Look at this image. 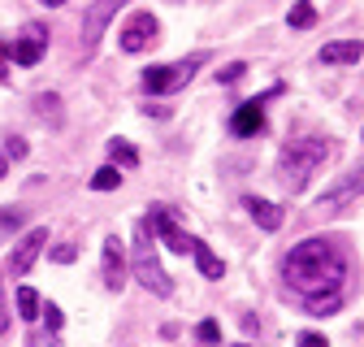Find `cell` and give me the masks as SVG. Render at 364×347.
I'll use <instances>...</instances> for the list:
<instances>
[{
  "label": "cell",
  "instance_id": "23",
  "mask_svg": "<svg viewBox=\"0 0 364 347\" xmlns=\"http://www.w3.org/2000/svg\"><path fill=\"white\" fill-rule=\"evenodd\" d=\"M39 313H43V321H48V330H61V309H57V304H39Z\"/></svg>",
  "mask_w": 364,
  "mask_h": 347
},
{
  "label": "cell",
  "instance_id": "4",
  "mask_svg": "<svg viewBox=\"0 0 364 347\" xmlns=\"http://www.w3.org/2000/svg\"><path fill=\"white\" fill-rule=\"evenodd\" d=\"M200 65H204V53H196L187 61H173V65H152V70H144V92L148 96H169L178 87H187Z\"/></svg>",
  "mask_w": 364,
  "mask_h": 347
},
{
  "label": "cell",
  "instance_id": "21",
  "mask_svg": "<svg viewBox=\"0 0 364 347\" xmlns=\"http://www.w3.org/2000/svg\"><path fill=\"white\" fill-rule=\"evenodd\" d=\"M22 226V208H0V239Z\"/></svg>",
  "mask_w": 364,
  "mask_h": 347
},
{
  "label": "cell",
  "instance_id": "5",
  "mask_svg": "<svg viewBox=\"0 0 364 347\" xmlns=\"http://www.w3.org/2000/svg\"><path fill=\"white\" fill-rule=\"evenodd\" d=\"M148 230H156V235H161V239L178 252V256H187V252H191V243H196L191 235H182V230H178L173 213H169L165 204H152V208H148Z\"/></svg>",
  "mask_w": 364,
  "mask_h": 347
},
{
  "label": "cell",
  "instance_id": "16",
  "mask_svg": "<svg viewBox=\"0 0 364 347\" xmlns=\"http://www.w3.org/2000/svg\"><path fill=\"white\" fill-rule=\"evenodd\" d=\"M304 309H308L312 317H330V313H338V309H343V291H330V295H308V299H304Z\"/></svg>",
  "mask_w": 364,
  "mask_h": 347
},
{
  "label": "cell",
  "instance_id": "13",
  "mask_svg": "<svg viewBox=\"0 0 364 347\" xmlns=\"http://www.w3.org/2000/svg\"><path fill=\"white\" fill-rule=\"evenodd\" d=\"M360 43L355 39H334V43H326V48H321V61L326 65H355L360 61Z\"/></svg>",
  "mask_w": 364,
  "mask_h": 347
},
{
  "label": "cell",
  "instance_id": "3",
  "mask_svg": "<svg viewBox=\"0 0 364 347\" xmlns=\"http://www.w3.org/2000/svg\"><path fill=\"white\" fill-rule=\"evenodd\" d=\"M130 269H134V278H139L152 295H161V299H169L173 295V278L165 274V265H161V256H156V247H152V230H148V222H139L134 226V252H130Z\"/></svg>",
  "mask_w": 364,
  "mask_h": 347
},
{
  "label": "cell",
  "instance_id": "18",
  "mask_svg": "<svg viewBox=\"0 0 364 347\" xmlns=\"http://www.w3.org/2000/svg\"><path fill=\"white\" fill-rule=\"evenodd\" d=\"M91 187H96V191H117V187H122V169H117V165L96 169V174H91Z\"/></svg>",
  "mask_w": 364,
  "mask_h": 347
},
{
  "label": "cell",
  "instance_id": "1",
  "mask_svg": "<svg viewBox=\"0 0 364 347\" xmlns=\"http://www.w3.org/2000/svg\"><path fill=\"white\" fill-rule=\"evenodd\" d=\"M282 278L308 299V295H330L343 287L347 278V260L334 252V243L326 239H304L299 247H291V256L282 260Z\"/></svg>",
  "mask_w": 364,
  "mask_h": 347
},
{
  "label": "cell",
  "instance_id": "30",
  "mask_svg": "<svg viewBox=\"0 0 364 347\" xmlns=\"http://www.w3.org/2000/svg\"><path fill=\"white\" fill-rule=\"evenodd\" d=\"M235 347H247V343H235Z\"/></svg>",
  "mask_w": 364,
  "mask_h": 347
},
{
  "label": "cell",
  "instance_id": "20",
  "mask_svg": "<svg viewBox=\"0 0 364 347\" xmlns=\"http://www.w3.org/2000/svg\"><path fill=\"white\" fill-rule=\"evenodd\" d=\"M109 156L122 161V165H139V152H134L126 139H109Z\"/></svg>",
  "mask_w": 364,
  "mask_h": 347
},
{
  "label": "cell",
  "instance_id": "25",
  "mask_svg": "<svg viewBox=\"0 0 364 347\" xmlns=\"http://www.w3.org/2000/svg\"><path fill=\"white\" fill-rule=\"evenodd\" d=\"M74 256H78V247H74V243H57V247H53V260H57V265H70Z\"/></svg>",
  "mask_w": 364,
  "mask_h": 347
},
{
  "label": "cell",
  "instance_id": "11",
  "mask_svg": "<svg viewBox=\"0 0 364 347\" xmlns=\"http://www.w3.org/2000/svg\"><path fill=\"white\" fill-rule=\"evenodd\" d=\"M126 282V247L117 243V235L105 239V287L109 291H122Z\"/></svg>",
  "mask_w": 364,
  "mask_h": 347
},
{
  "label": "cell",
  "instance_id": "29",
  "mask_svg": "<svg viewBox=\"0 0 364 347\" xmlns=\"http://www.w3.org/2000/svg\"><path fill=\"white\" fill-rule=\"evenodd\" d=\"M39 5H48V9H57V5H65V0H39Z\"/></svg>",
  "mask_w": 364,
  "mask_h": 347
},
{
  "label": "cell",
  "instance_id": "12",
  "mask_svg": "<svg viewBox=\"0 0 364 347\" xmlns=\"http://www.w3.org/2000/svg\"><path fill=\"white\" fill-rule=\"evenodd\" d=\"M43 39H48V35H43V26H26V35L14 43V65H39V57H43Z\"/></svg>",
  "mask_w": 364,
  "mask_h": 347
},
{
  "label": "cell",
  "instance_id": "24",
  "mask_svg": "<svg viewBox=\"0 0 364 347\" xmlns=\"http://www.w3.org/2000/svg\"><path fill=\"white\" fill-rule=\"evenodd\" d=\"M243 74H247V65H243V61H230V65H225V70H221L217 78H221V82H239Z\"/></svg>",
  "mask_w": 364,
  "mask_h": 347
},
{
  "label": "cell",
  "instance_id": "28",
  "mask_svg": "<svg viewBox=\"0 0 364 347\" xmlns=\"http://www.w3.org/2000/svg\"><path fill=\"white\" fill-rule=\"evenodd\" d=\"M9 330V309H5V291H0V334Z\"/></svg>",
  "mask_w": 364,
  "mask_h": 347
},
{
  "label": "cell",
  "instance_id": "27",
  "mask_svg": "<svg viewBox=\"0 0 364 347\" xmlns=\"http://www.w3.org/2000/svg\"><path fill=\"white\" fill-rule=\"evenodd\" d=\"M295 347H330V343H326V334H312V330H308V334H299Z\"/></svg>",
  "mask_w": 364,
  "mask_h": 347
},
{
  "label": "cell",
  "instance_id": "26",
  "mask_svg": "<svg viewBox=\"0 0 364 347\" xmlns=\"http://www.w3.org/2000/svg\"><path fill=\"white\" fill-rule=\"evenodd\" d=\"M5 152H9V156H14V161H22V156H26V152H31V148H26V139H18V135H14V139H9V144H5Z\"/></svg>",
  "mask_w": 364,
  "mask_h": 347
},
{
  "label": "cell",
  "instance_id": "6",
  "mask_svg": "<svg viewBox=\"0 0 364 347\" xmlns=\"http://www.w3.org/2000/svg\"><path fill=\"white\" fill-rule=\"evenodd\" d=\"M43 247H48V230H43V226L26 230V235L14 243V256H9V274H14V278H22V274L35 265V260H39V252H43Z\"/></svg>",
  "mask_w": 364,
  "mask_h": 347
},
{
  "label": "cell",
  "instance_id": "15",
  "mask_svg": "<svg viewBox=\"0 0 364 347\" xmlns=\"http://www.w3.org/2000/svg\"><path fill=\"white\" fill-rule=\"evenodd\" d=\"M191 256H196V265H200V274H204V278H213V282H217V278L225 274V265L208 252V243H200V239H196V243H191Z\"/></svg>",
  "mask_w": 364,
  "mask_h": 347
},
{
  "label": "cell",
  "instance_id": "9",
  "mask_svg": "<svg viewBox=\"0 0 364 347\" xmlns=\"http://www.w3.org/2000/svg\"><path fill=\"white\" fill-rule=\"evenodd\" d=\"M152 35H156V18H152V14H134V18L122 26V48H126V53H144L148 43H152Z\"/></svg>",
  "mask_w": 364,
  "mask_h": 347
},
{
  "label": "cell",
  "instance_id": "22",
  "mask_svg": "<svg viewBox=\"0 0 364 347\" xmlns=\"http://www.w3.org/2000/svg\"><path fill=\"white\" fill-rule=\"evenodd\" d=\"M196 334H200V343H208V347H213V343H221V326H217V321H200V330H196Z\"/></svg>",
  "mask_w": 364,
  "mask_h": 347
},
{
  "label": "cell",
  "instance_id": "8",
  "mask_svg": "<svg viewBox=\"0 0 364 347\" xmlns=\"http://www.w3.org/2000/svg\"><path fill=\"white\" fill-rule=\"evenodd\" d=\"M355 196H364V165H360L355 174H347L334 191H326L321 200H316V213H338V208H347Z\"/></svg>",
  "mask_w": 364,
  "mask_h": 347
},
{
  "label": "cell",
  "instance_id": "14",
  "mask_svg": "<svg viewBox=\"0 0 364 347\" xmlns=\"http://www.w3.org/2000/svg\"><path fill=\"white\" fill-rule=\"evenodd\" d=\"M243 204H247V213L256 217L260 230H278V226H282V208H278V204H269V200H260V196H247Z\"/></svg>",
  "mask_w": 364,
  "mask_h": 347
},
{
  "label": "cell",
  "instance_id": "19",
  "mask_svg": "<svg viewBox=\"0 0 364 347\" xmlns=\"http://www.w3.org/2000/svg\"><path fill=\"white\" fill-rule=\"evenodd\" d=\"M312 22H316V9H312V0H299V5L291 9V26H295V31H308Z\"/></svg>",
  "mask_w": 364,
  "mask_h": 347
},
{
  "label": "cell",
  "instance_id": "17",
  "mask_svg": "<svg viewBox=\"0 0 364 347\" xmlns=\"http://www.w3.org/2000/svg\"><path fill=\"white\" fill-rule=\"evenodd\" d=\"M18 317H22V321H35V317H39V291L18 287Z\"/></svg>",
  "mask_w": 364,
  "mask_h": 347
},
{
  "label": "cell",
  "instance_id": "2",
  "mask_svg": "<svg viewBox=\"0 0 364 347\" xmlns=\"http://www.w3.org/2000/svg\"><path fill=\"white\" fill-rule=\"evenodd\" d=\"M326 156H330L326 139H295V144H287V148H282V156H278V174H282V183H287L291 191H304V187H308V178L326 165Z\"/></svg>",
  "mask_w": 364,
  "mask_h": 347
},
{
  "label": "cell",
  "instance_id": "10",
  "mask_svg": "<svg viewBox=\"0 0 364 347\" xmlns=\"http://www.w3.org/2000/svg\"><path fill=\"white\" fill-rule=\"evenodd\" d=\"M230 130H235L239 139L260 135V130H264V100H247V105H239L235 117H230Z\"/></svg>",
  "mask_w": 364,
  "mask_h": 347
},
{
  "label": "cell",
  "instance_id": "7",
  "mask_svg": "<svg viewBox=\"0 0 364 347\" xmlns=\"http://www.w3.org/2000/svg\"><path fill=\"white\" fill-rule=\"evenodd\" d=\"M126 5V0H96V5L87 9V18H82V53H91L100 43V35H105V26L113 22V14Z\"/></svg>",
  "mask_w": 364,
  "mask_h": 347
}]
</instances>
